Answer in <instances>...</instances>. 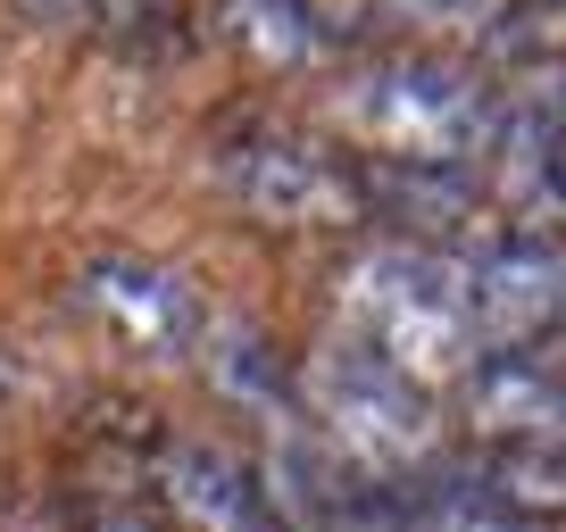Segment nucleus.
I'll list each match as a JSON object with an SVG mask.
<instances>
[{"mask_svg": "<svg viewBox=\"0 0 566 532\" xmlns=\"http://www.w3.org/2000/svg\"><path fill=\"white\" fill-rule=\"evenodd\" d=\"M342 333L358 350H375L391 374H408L417 391L467 383L483 366L475 333H467V258L459 249H417L391 242L342 275Z\"/></svg>", "mask_w": 566, "mask_h": 532, "instance_id": "1", "label": "nucleus"}, {"mask_svg": "<svg viewBox=\"0 0 566 532\" xmlns=\"http://www.w3.org/2000/svg\"><path fill=\"white\" fill-rule=\"evenodd\" d=\"M342 134L367 142V159H408V167H483L500 134V92L459 58H375L342 75L334 92Z\"/></svg>", "mask_w": 566, "mask_h": 532, "instance_id": "2", "label": "nucleus"}, {"mask_svg": "<svg viewBox=\"0 0 566 532\" xmlns=\"http://www.w3.org/2000/svg\"><path fill=\"white\" fill-rule=\"evenodd\" d=\"M301 400L317 416V433L375 482V491H408V475L433 466L442 425H433V391H417L408 374H391L375 350H358L350 333L317 341V358L301 366Z\"/></svg>", "mask_w": 566, "mask_h": 532, "instance_id": "3", "label": "nucleus"}, {"mask_svg": "<svg viewBox=\"0 0 566 532\" xmlns=\"http://www.w3.org/2000/svg\"><path fill=\"white\" fill-rule=\"evenodd\" d=\"M217 183L242 200L259 225H283V233H325V225H358V183H350V159L301 142V134H242V142L217 150Z\"/></svg>", "mask_w": 566, "mask_h": 532, "instance_id": "4", "label": "nucleus"}, {"mask_svg": "<svg viewBox=\"0 0 566 532\" xmlns=\"http://www.w3.org/2000/svg\"><path fill=\"white\" fill-rule=\"evenodd\" d=\"M75 300H84L92 317L108 324V341H117V350L150 358V366H176V358H192L200 333H209V308H200V291L184 284L176 266L134 258V249H101V258H84V275H75Z\"/></svg>", "mask_w": 566, "mask_h": 532, "instance_id": "5", "label": "nucleus"}, {"mask_svg": "<svg viewBox=\"0 0 566 532\" xmlns=\"http://www.w3.org/2000/svg\"><path fill=\"white\" fill-rule=\"evenodd\" d=\"M566 324V249L542 233H500L467 258V333L483 358H516Z\"/></svg>", "mask_w": 566, "mask_h": 532, "instance_id": "6", "label": "nucleus"}, {"mask_svg": "<svg viewBox=\"0 0 566 532\" xmlns=\"http://www.w3.org/2000/svg\"><path fill=\"white\" fill-rule=\"evenodd\" d=\"M358 183V216L400 225L417 249L450 242L483 200V167H408V159H350Z\"/></svg>", "mask_w": 566, "mask_h": 532, "instance_id": "7", "label": "nucleus"}, {"mask_svg": "<svg viewBox=\"0 0 566 532\" xmlns=\"http://www.w3.org/2000/svg\"><path fill=\"white\" fill-rule=\"evenodd\" d=\"M459 408L500 449H566V374L542 358H483L459 383Z\"/></svg>", "mask_w": 566, "mask_h": 532, "instance_id": "8", "label": "nucleus"}, {"mask_svg": "<svg viewBox=\"0 0 566 532\" xmlns=\"http://www.w3.org/2000/svg\"><path fill=\"white\" fill-rule=\"evenodd\" d=\"M159 491L176 499L192 524L209 532H259L266 524V499H259V475H250L233 449H209V441H176L159 458Z\"/></svg>", "mask_w": 566, "mask_h": 532, "instance_id": "9", "label": "nucleus"}, {"mask_svg": "<svg viewBox=\"0 0 566 532\" xmlns=\"http://www.w3.org/2000/svg\"><path fill=\"white\" fill-rule=\"evenodd\" d=\"M226 34L242 42L259 67H317L334 42L308 18V0H226Z\"/></svg>", "mask_w": 566, "mask_h": 532, "instance_id": "10", "label": "nucleus"}, {"mask_svg": "<svg viewBox=\"0 0 566 532\" xmlns=\"http://www.w3.org/2000/svg\"><path fill=\"white\" fill-rule=\"evenodd\" d=\"M192 358H209V383L226 391V400H250V408H283V400H292L283 358L266 350V333H250V324H209Z\"/></svg>", "mask_w": 566, "mask_h": 532, "instance_id": "11", "label": "nucleus"}, {"mask_svg": "<svg viewBox=\"0 0 566 532\" xmlns=\"http://www.w3.org/2000/svg\"><path fill=\"white\" fill-rule=\"evenodd\" d=\"M492 508L533 515V524H558L566 515V449H500L483 475H467Z\"/></svg>", "mask_w": 566, "mask_h": 532, "instance_id": "12", "label": "nucleus"}, {"mask_svg": "<svg viewBox=\"0 0 566 532\" xmlns=\"http://www.w3.org/2000/svg\"><path fill=\"white\" fill-rule=\"evenodd\" d=\"M92 18L117 25V34H142V25H167V18H176V0H92Z\"/></svg>", "mask_w": 566, "mask_h": 532, "instance_id": "13", "label": "nucleus"}, {"mask_svg": "<svg viewBox=\"0 0 566 532\" xmlns=\"http://www.w3.org/2000/svg\"><path fill=\"white\" fill-rule=\"evenodd\" d=\"M25 18H42V25H84L92 18V0H18Z\"/></svg>", "mask_w": 566, "mask_h": 532, "instance_id": "14", "label": "nucleus"}, {"mask_svg": "<svg viewBox=\"0 0 566 532\" xmlns=\"http://www.w3.org/2000/svg\"><path fill=\"white\" fill-rule=\"evenodd\" d=\"M101 532H150V524H134V515H117V524H101Z\"/></svg>", "mask_w": 566, "mask_h": 532, "instance_id": "15", "label": "nucleus"}, {"mask_svg": "<svg viewBox=\"0 0 566 532\" xmlns=\"http://www.w3.org/2000/svg\"><path fill=\"white\" fill-rule=\"evenodd\" d=\"M558 374H566V358H558Z\"/></svg>", "mask_w": 566, "mask_h": 532, "instance_id": "16", "label": "nucleus"}]
</instances>
